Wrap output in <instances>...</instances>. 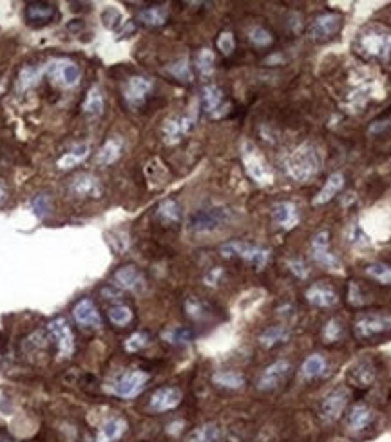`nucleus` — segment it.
<instances>
[{
  "label": "nucleus",
  "mask_w": 391,
  "mask_h": 442,
  "mask_svg": "<svg viewBox=\"0 0 391 442\" xmlns=\"http://www.w3.org/2000/svg\"><path fill=\"white\" fill-rule=\"evenodd\" d=\"M287 174L299 184H306L315 178L322 169V154L313 144H302L287 158Z\"/></svg>",
  "instance_id": "f257e3e1"
},
{
  "label": "nucleus",
  "mask_w": 391,
  "mask_h": 442,
  "mask_svg": "<svg viewBox=\"0 0 391 442\" xmlns=\"http://www.w3.org/2000/svg\"><path fill=\"white\" fill-rule=\"evenodd\" d=\"M232 219V212L227 207H208V209L196 210L188 218V232L210 234L219 230Z\"/></svg>",
  "instance_id": "f03ea898"
},
{
  "label": "nucleus",
  "mask_w": 391,
  "mask_h": 442,
  "mask_svg": "<svg viewBox=\"0 0 391 442\" xmlns=\"http://www.w3.org/2000/svg\"><path fill=\"white\" fill-rule=\"evenodd\" d=\"M241 158L245 170L250 178L261 187H268L273 184V170L270 169V165L267 164V159L262 158V154L259 149L250 142H245L241 149Z\"/></svg>",
  "instance_id": "7ed1b4c3"
},
{
  "label": "nucleus",
  "mask_w": 391,
  "mask_h": 442,
  "mask_svg": "<svg viewBox=\"0 0 391 442\" xmlns=\"http://www.w3.org/2000/svg\"><path fill=\"white\" fill-rule=\"evenodd\" d=\"M359 51L377 60H388L391 55V33L382 27H372L359 36Z\"/></svg>",
  "instance_id": "20e7f679"
},
{
  "label": "nucleus",
  "mask_w": 391,
  "mask_h": 442,
  "mask_svg": "<svg viewBox=\"0 0 391 442\" xmlns=\"http://www.w3.org/2000/svg\"><path fill=\"white\" fill-rule=\"evenodd\" d=\"M44 75L51 78V82L64 89H73L80 84L82 71L76 62L69 58H55L44 65Z\"/></svg>",
  "instance_id": "39448f33"
},
{
  "label": "nucleus",
  "mask_w": 391,
  "mask_h": 442,
  "mask_svg": "<svg viewBox=\"0 0 391 442\" xmlns=\"http://www.w3.org/2000/svg\"><path fill=\"white\" fill-rule=\"evenodd\" d=\"M219 252L225 258H239L247 263L254 265L256 269H265L270 261V250L258 247V245L245 243V241H228L221 245Z\"/></svg>",
  "instance_id": "423d86ee"
},
{
  "label": "nucleus",
  "mask_w": 391,
  "mask_h": 442,
  "mask_svg": "<svg viewBox=\"0 0 391 442\" xmlns=\"http://www.w3.org/2000/svg\"><path fill=\"white\" fill-rule=\"evenodd\" d=\"M147 383H149V373L142 372V370H129V372H124L114 381L111 390L118 397L133 399L142 393Z\"/></svg>",
  "instance_id": "0eeeda50"
},
{
  "label": "nucleus",
  "mask_w": 391,
  "mask_h": 442,
  "mask_svg": "<svg viewBox=\"0 0 391 442\" xmlns=\"http://www.w3.org/2000/svg\"><path fill=\"white\" fill-rule=\"evenodd\" d=\"M328 239H330V234L326 230L315 234V238L312 239V247H310L312 258L317 265H321L322 269L330 270V272H341V259L330 250V241Z\"/></svg>",
  "instance_id": "6e6552de"
},
{
  "label": "nucleus",
  "mask_w": 391,
  "mask_h": 442,
  "mask_svg": "<svg viewBox=\"0 0 391 442\" xmlns=\"http://www.w3.org/2000/svg\"><path fill=\"white\" fill-rule=\"evenodd\" d=\"M391 332L390 313H366L355 323V335L359 339H373Z\"/></svg>",
  "instance_id": "1a4fd4ad"
},
{
  "label": "nucleus",
  "mask_w": 391,
  "mask_h": 442,
  "mask_svg": "<svg viewBox=\"0 0 391 442\" xmlns=\"http://www.w3.org/2000/svg\"><path fill=\"white\" fill-rule=\"evenodd\" d=\"M67 190H69V194L73 198L96 199L102 196L104 187H102V181H100L94 174L82 173L71 178L69 185H67Z\"/></svg>",
  "instance_id": "9d476101"
},
{
  "label": "nucleus",
  "mask_w": 391,
  "mask_h": 442,
  "mask_svg": "<svg viewBox=\"0 0 391 442\" xmlns=\"http://www.w3.org/2000/svg\"><path fill=\"white\" fill-rule=\"evenodd\" d=\"M194 124H196V111L188 113V115L172 116V118L165 120L164 129H161L165 144L174 145L178 144V142H181V140L192 131Z\"/></svg>",
  "instance_id": "9b49d317"
},
{
  "label": "nucleus",
  "mask_w": 391,
  "mask_h": 442,
  "mask_svg": "<svg viewBox=\"0 0 391 442\" xmlns=\"http://www.w3.org/2000/svg\"><path fill=\"white\" fill-rule=\"evenodd\" d=\"M49 332L56 341L60 359H67L75 353V335L65 318H56L49 323Z\"/></svg>",
  "instance_id": "f8f14e48"
},
{
  "label": "nucleus",
  "mask_w": 391,
  "mask_h": 442,
  "mask_svg": "<svg viewBox=\"0 0 391 442\" xmlns=\"http://www.w3.org/2000/svg\"><path fill=\"white\" fill-rule=\"evenodd\" d=\"M150 91H153V80L142 75L131 76L124 85L125 104L129 105L131 109H138L139 105H144Z\"/></svg>",
  "instance_id": "ddd939ff"
},
{
  "label": "nucleus",
  "mask_w": 391,
  "mask_h": 442,
  "mask_svg": "<svg viewBox=\"0 0 391 442\" xmlns=\"http://www.w3.org/2000/svg\"><path fill=\"white\" fill-rule=\"evenodd\" d=\"M113 281L116 287H120L122 290H127V292L142 294L147 289L145 276L133 265H127V267H122V269L116 270L113 276Z\"/></svg>",
  "instance_id": "4468645a"
},
{
  "label": "nucleus",
  "mask_w": 391,
  "mask_h": 442,
  "mask_svg": "<svg viewBox=\"0 0 391 442\" xmlns=\"http://www.w3.org/2000/svg\"><path fill=\"white\" fill-rule=\"evenodd\" d=\"M181 399H183V393H181L179 388H174V386L159 388V390H156V392L150 395L149 410L154 413L170 412V410H174L176 406H179Z\"/></svg>",
  "instance_id": "2eb2a0df"
},
{
  "label": "nucleus",
  "mask_w": 391,
  "mask_h": 442,
  "mask_svg": "<svg viewBox=\"0 0 391 442\" xmlns=\"http://www.w3.org/2000/svg\"><path fill=\"white\" fill-rule=\"evenodd\" d=\"M348 397H350V393H348L346 388L342 386L335 388L333 392L328 393L321 404V417L328 423L341 417V413L344 412V408L348 404Z\"/></svg>",
  "instance_id": "dca6fc26"
},
{
  "label": "nucleus",
  "mask_w": 391,
  "mask_h": 442,
  "mask_svg": "<svg viewBox=\"0 0 391 442\" xmlns=\"http://www.w3.org/2000/svg\"><path fill=\"white\" fill-rule=\"evenodd\" d=\"M203 107L205 113L212 118H221L230 111V105L225 102L223 91L218 85H205L203 87Z\"/></svg>",
  "instance_id": "f3484780"
},
{
  "label": "nucleus",
  "mask_w": 391,
  "mask_h": 442,
  "mask_svg": "<svg viewBox=\"0 0 391 442\" xmlns=\"http://www.w3.org/2000/svg\"><path fill=\"white\" fill-rule=\"evenodd\" d=\"M290 363L284 361V359H279L276 363H272L270 366L265 368V372L261 373V377L258 381V388L262 390V392H268V390H273L276 386L287 379V375L290 373Z\"/></svg>",
  "instance_id": "a211bd4d"
},
{
  "label": "nucleus",
  "mask_w": 391,
  "mask_h": 442,
  "mask_svg": "<svg viewBox=\"0 0 391 442\" xmlns=\"http://www.w3.org/2000/svg\"><path fill=\"white\" fill-rule=\"evenodd\" d=\"M342 19L335 13H326V15L317 16L310 25V36L313 40H328L332 38L341 31Z\"/></svg>",
  "instance_id": "6ab92c4d"
},
{
  "label": "nucleus",
  "mask_w": 391,
  "mask_h": 442,
  "mask_svg": "<svg viewBox=\"0 0 391 442\" xmlns=\"http://www.w3.org/2000/svg\"><path fill=\"white\" fill-rule=\"evenodd\" d=\"M304 296H306L308 303L319 308H330V307H335V305L339 303V296H337V292L326 283L312 285V287L306 290Z\"/></svg>",
  "instance_id": "aec40b11"
},
{
  "label": "nucleus",
  "mask_w": 391,
  "mask_h": 442,
  "mask_svg": "<svg viewBox=\"0 0 391 442\" xmlns=\"http://www.w3.org/2000/svg\"><path fill=\"white\" fill-rule=\"evenodd\" d=\"M73 318L80 327L85 328H98L102 324V318H100L98 310L94 307L91 299H82L73 308Z\"/></svg>",
  "instance_id": "412c9836"
},
{
  "label": "nucleus",
  "mask_w": 391,
  "mask_h": 442,
  "mask_svg": "<svg viewBox=\"0 0 391 442\" xmlns=\"http://www.w3.org/2000/svg\"><path fill=\"white\" fill-rule=\"evenodd\" d=\"M272 219L273 223L278 225V227H281V229L292 230L293 227H298L299 223V212L293 203H290V201H281V203L273 205Z\"/></svg>",
  "instance_id": "4be33fe9"
},
{
  "label": "nucleus",
  "mask_w": 391,
  "mask_h": 442,
  "mask_svg": "<svg viewBox=\"0 0 391 442\" xmlns=\"http://www.w3.org/2000/svg\"><path fill=\"white\" fill-rule=\"evenodd\" d=\"M122 153H124V140L120 136H111L96 153V164L102 165V167L113 165L114 162H118Z\"/></svg>",
  "instance_id": "5701e85b"
},
{
  "label": "nucleus",
  "mask_w": 391,
  "mask_h": 442,
  "mask_svg": "<svg viewBox=\"0 0 391 442\" xmlns=\"http://www.w3.org/2000/svg\"><path fill=\"white\" fill-rule=\"evenodd\" d=\"M125 432H127V421L122 417H113L102 424L94 442H116Z\"/></svg>",
  "instance_id": "b1692460"
},
{
  "label": "nucleus",
  "mask_w": 391,
  "mask_h": 442,
  "mask_svg": "<svg viewBox=\"0 0 391 442\" xmlns=\"http://www.w3.org/2000/svg\"><path fill=\"white\" fill-rule=\"evenodd\" d=\"M348 379H350L355 386H370V384L375 381V366L372 364V361L362 359V361H359V363H355L350 368Z\"/></svg>",
  "instance_id": "393cba45"
},
{
  "label": "nucleus",
  "mask_w": 391,
  "mask_h": 442,
  "mask_svg": "<svg viewBox=\"0 0 391 442\" xmlns=\"http://www.w3.org/2000/svg\"><path fill=\"white\" fill-rule=\"evenodd\" d=\"M25 19L33 22V24H47L55 19L56 10L53 4H45V2H30L25 5L24 11Z\"/></svg>",
  "instance_id": "a878e982"
},
{
  "label": "nucleus",
  "mask_w": 391,
  "mask_h": 442,
  "mask_svg": "<svg viewBox=\"0 0 391 442\" xmlns=\"http://www.w3.org/2000/svg\"><path fill=\"white\" fill-rule=\"evenodd\" d=\"M104 95H102V89H100L98 85H93L87 91V95H85V100L82 102V113L87 118H98L104 113Z\"/></svg>",
  "instance_id": "bb28decb"
},
{
  "label": "nucleus",
  "mask_w": 391,
  "mask_h": 442,
  "mask_svg": "<svg viewBox=\"0 0 391 442\" xmlns=\"http://www.w3.org/2000/svg\"><path fill=\"white\" fill-rule=\"evenodd\" d=\"M373 413L372 410L366 406V404H355V406L350 410L346 419V426L350 432L359 433L362 432L364 428H368V424L372 423Z\"/></svg>",
  "instance_id": "cd10ccee"
},
{
  "label": "nucleus",
  "mask_w": 391,
  "mask_h": 442,
  "mask_svg": "<svg viewBox=\"0 0 391 442\" xmlns=\"http://www.w3.org/2000/svg\"><path fill=\"white\" fill-rule=\"evenodd\" d=\"M89 156V145L87 144H76L73 145L67 153H64L60 156V159L56 162L60 170H69L76 165H80L85 158Z\"/></svg>",
  "instance_id": "c85d7f7f"
},
{
  "label": "nucleus",
  "mask_w": 391,
  "mask_h": 442,
  "mask_svg": "<svg viewBox=\"0 0 391 442\" xmlns=\"http://www.w3.org/2000/svg\"><path fill=\"white\" fill-rule=\"evenodd\" d=\"M344 187V176H342L341 173H335L332 174L330 178L326 179V184H324V187H322L319 192H317V196L313 198V205H322V203H328L330 199H333L337 196V194L341 192V189Z\"/></svg>",
  "instance_id": "c756f323"
},
{
  "label": "nucleus",
  "mask_w": 391,
  "mask_h": 442,
  "mask_svg": "<svg viewBox=\"0 0 391 442\" xmlns=\"http://www.w3.org/2000/svg\"><path fill=\"white\" fill-rule=\"evenodd\" d=\"M288 338H290V330L282 324H276V327L267 328L265 332L259 335V343L265 348H272L276 344L287 343Z\"/></svg>",
  "instance_id": "7c9ffc66"
},
{
  "label": "nucleus",
  "mask_w": 391,
  "mask_h": 442,
  "mask_svg": "<svg viewBox=\"0 0 391 442\" xmlns=\"http://www.w3.org/2000/svg\"><path fill=\"white\" fill-rule=\"evenodd\" d=\"M326 370V359L322 357L321 353H313L310 357L302 363L301 366V377L306 379V381H312V379L322 375Z\"/></svg>",
  "instance_id": "2f4dec72"
},
{
  "label": "nucleus",
  "mask_w": 391,
  "mask_h": 442,
  "mask_svg": "<svg viewBox=\"0 0 391 442\" xmlns=\"http://www.w3.org/2000/svg\"><path fill=\"white\" fill-rule=\"evenodd\" d=\"M221 441V430L218 424H203V426L196 428L194 432L187 437V442H219Z\"/></svg>",
  "instance_id": "473e14b6"
},
{
  "label": "nucleus",
  "mask_w": 391,
  "mask_h": 442,
  "mask_svg": "<svg viewBox=\"0 0 391 442\" xmlns=\"http://www.w3.org/2000/svg\"><path fill=\"white\" fill-rule=\"evenodd\" d=\"M156 218L165 225H172L178 223L179 218H181V210H179V205L174 201V199H165L161 201L156 210Z\"/></svg>",
  "instance_id": "72a5a7b5"
},
{
  "label": "nucleus",
  "mask_w": 391,
  "mask_h": 442,
  "mask_svg": "<svg viewBox=\"0 0 391 442\" xmlns=\"http://www.w3.org/2000/svg\"><path fill=\"white\" fill-rule=\"evenodd\" d=\"M44 75V67H33V65H25L22 67L19 73V80H16V84H19L20 91H27L31 87H35L36 84L40 82Z\"/></svg>",
  "instance_id": "f704fd0d"
},
{
  "label": "nucleus",
  "mask_w": 391,
  "mask_h": 442,
  "mask_svg": "<svg viewBox=\"0 0 391 442\" xmlns=\"http://www.w3.org/2000/svg\"><path fill=\"white\" fill-rule=\"evenodd\" d=\"M161 338H164L168 344H172V346H187V344L192 343L194 335L188 328L172 327L167 328V330L161 333Z\"/></svg>",
  "instance_id": "c9c22d12"
},
{
  "label": "nucleus",
  "mask_w": 391,
  "mask_h": 442,
  "mask_svg": "<svg viewBox=\"0 0 391 442\" xmlns=\"http://www.w3.org/2000/svg\"><path fill=\"white\" fill-rule=\"evenodd\" d=\"M212 381L218 386L228 388V390H239V388L245 384V379H243L241 373L234 372V370H221V372H216L212 375Z\"/></svg>",
  "instance_id": "e433bc0d"
},
{
  "label": "nucleus",
  "mask_w": 391,
  "mask_h": 442,
  "mask_svg": "<svg viewBox=\"0 0 391 442\" xmlns=\"http://www.w3.org/2000/svg\"><path fill=\"white\" fill-rule=\"evenodd\" d=\"M168 11L161 5H150L147 10L139 11V20L147 25H153V27H159L167 22Z\"/></svg>",
  "instance_id": "4c0bfd02"
},
{
  "label": "nucleus",
  "mask_w": 391,
  "mask_h": 442,
  "mask_svg": "<svg viewBox=\"0 0 391 442\" xmlns=\"http://www.w3.org/2000/svg\"><path fill=\"white\" fill-rule=\"evenodd\" d=\"M214 64H216V56L208 47L201 49L196 56V67H198V73L203 78H208V76L214 75Z\"/></svg>",
  "instance_id": "58836bf2"
},
{
  "label": "nucleus",
  "mask_w": 391,
  "mask_h": 442,
  "mask_svg": "<svg viewBox=\"0 0 391 442\" xmlns=\"http://www.w3.org/2000/svg\"><path fill=\"white\" fill-rule=\"evenodd\" d=\"M109 321L114 324V327H127V324L133 321V310L125 305H114V307L109 308Z\"/></svg>",
  "instance_id": "ea45409f"
},
{
  "label": "nucleus",
  "mask_w": 391,
  "mask_h": 442,
  "mask_svg": "<svg viewBox=\"0 0 391 442\" xmlns=\"http://www.w3.org/2000/svg\"><path fill=\"white\" fill-rule=\"evenodd\" d=\"M185 310H187V316L190 319H194V321H203V319H207L208 316H210V310H208L207 303H203V301H199V299L196 298H188L187 303H185Z\"/></svg>",
  "instance_id": "a19ab883"
},
{
  "label": "nucleus",
  "mask_w": 391,
  "mask_h": 442,
  "mask_svg": "<svg viewBox=\"0 0 391 442\" xmlns=\"http://www.w3.org/2000/svg\"><path fill=\"white\" fill-rule=\"evenodd\" d=\"M167 73H170L179 82H192V71H190V64L187 58L176 60L174 64L168 65Z\"/></svg>",
  "instance_id": "79ce46f5"
},
{
  "label": "nucleus",
  "mask_w": 391,
  "mask_h": 442,
  "mask_svg": "<svg viewBox=\"0 0 391 442\" xmlns=\"http://www.w3.org/2000/svg\"><path fill=\"white\" fill-rule=\"evenodd\" d=\"M366 274L382 285H391V267L384 263H372L366 267Z\"/></svg>",
  "instance_id": "37998d69"
},
{
  "label": "nucleus",
  "mask_w": 391,
  "mask_h": 442,
  "mask_svg": "<svg viewBox=\"0 0 391 442\" xmlns=\"http://www.w3.org/2000/svg\"><path fill=\"white\" fill-rule=\"evenodd\" d=\"M248 40L252 42L256 47H268L273 42V36L270 31H267L261 25H254L252 30L248 31Z\"/></svg>",
  "instance_id": "c03bdc74"
},
{
  "label": "nucleus",
  "mask_w": 391,
  "mask_h": 442,
  "mask_svg": "<svg viewBox=\"0 0 391 442\" xmlns=\"http://www.w3.org/2000/svg\"><path fill=\"white\" fill-rule=\"evenodd\" d=\"M149 344V335L145 332H136L133 333L127 341H125V350L131 353L134 352H139L142 348H145Z\"/></svg>",
  "instance_id": "a18cd8bd"
},
{
  "label": "nucleus",
  "mask_w": 391,
  "mask_h": 442,
  "mask_svg": "<svg viewBox=\"0 0 391 442\" xmlns=\"http://www.w3.org/2000/svg\"><path fill=\"white\" fill-rule=\"evenodd\" d=\"M373 93V85H362L357 91H353L352 95H350V104L353 107H362V105H366V102L372 98Z\"/></svg>",
  "instance_id": "49530a36"
},
{
  "label": "nucleus",
  "mask_w": 391,
  "mask_h": 442,
  "mask_svg": "<svg viewBox=\"0 0 391 442\" xmlns=\"http://www.w3.org/2000/svg\"><path fill=\"white\" fill-rule=\"evenodd\" d=\"M341 335H342L341 321H339V319H330V321L326 323V327H324V330H322V338H324V341H326V343H333V341H337Z\"/></svg>",
  "instance_id": "de8ad7c7"
},
{
  "label": "nucleus",
  "mask_w": 391,
  "mask_h": 442,
  "mask_svg": "<svg viewBox=\"0 0 391 442\" xmlns=\"http://www.w3.org/2000/svg\"><path fill=\"white\" fill-rule=\"evenodd\" d=\"M31 207H33V210H35L36 216L44 218V216H47L51 210L49 196H45V194H38V196H36L33 201H31Z\"/></svg>",
  "instance_id": "09e8293b"
},
{
  "label": "nucleus",
  "mask_w": 391,
  "mask_h": 442,
  "mask_svg": "<svg viewBox=\"0 0 391 442\" xmlns=\"http://www.w3.org/2000/svg\"><path fill=\"white\" fill-rule=\"evenodd\" d=\"M348 241L352 245H370L368 236L357 223L350 225V229H348Z\"/></svg>",
  "instance_id": "8fccbe9b"
},
{
  "label": "nucleus",
  "mask_w": 391,
  "mask_h": 442,
  "mask_svg": "<svg viewBox=\"0 0 391 442\" xmlns=\"http://www.w3.org/2000/svg\"><path fill=\"white\" fill-rule=\"evenodd\" d=\"M236 47V40H234V35L230 31H223L218 38V49L223 53V55H230Z\"/></svg>",
  "instance_id": "3c124183"
},
{
  "label": "nucleus",
  "mask_w": 391,
  "mask_h": 442,
  "mask_svg": "<svg viewBox=\"0 0 391 442\" xmlns=\"http://www.w3.org/2000/svg\"><path fill=\"white\" fill-rule=\"evenodd\" d=\"M102 20H104L105 27H109V30H114V27H118L122 24V15H120L118 10H114V8H107L104 11V15H102Z\"/></svg>",
  "instance_id": "603ef678"
},
{
  "label": "nucleus",
  "mask_w": 391,
  "mask_h": 442,
  "mask_svg": "<svg viewBox=\"0 0 391 442\" xmlns=\"http://www.w3.org/2000/svg\"><path fill=\"white\" fill-rule=\"evenodd\" d=\"M288 269H290V272L295 274L299 279H306L308 278V269L306 265L302 263L301 259H292V261H288Z\"/></svg>",
  "instance_id": "864d4df0"
},
{
  "label": "nucleus",
  "mask_w": 391,
  "mask_h": 442,
  "mask_svg": "<svg viewBox=\"0 0 391 442\" xmlns=\"http://www.w3.org/2000/svg\"><path fill=\"white\" fill-rule=\"evenodd\" d=\"M218 276H221V270L216 269L210 272V276H207V283L208 285H216V279H218Z\"/></svg>",
  "instance_id": "5fc2aeb1"
},
{
  "label": "nucleus",
  "mask_w": 391,
  "mask_h": 442,
  "mask_svg": "<svg viewBox=\"0 0 391 442\" xmlns=\"http://www.w3.org/2000/svg\"><path fill=\"white\" fill-rule=\"evenodd\" d=\"M4 198H5V190L2 189V185H0V201H4Z\"/></svg>",
  "instance_id": "6e6d98bb"
},
{
  "label": "nucleus",
  "mask_w": 391,
  "mask_h": 442,
  "mask_svg": "<svg viewBox=\"0 0 391 442\" xmlns=\"http://www.w3.org/2000/svg\"><path fill=\"white\" fill-rule=\"evenodd\" d=\"M0 442H5V441H4V439H2V437H0Z\"/></svg>",
  "instance_id": "4d7b16f0"
}]
</instances>
